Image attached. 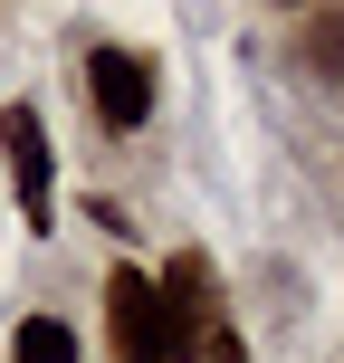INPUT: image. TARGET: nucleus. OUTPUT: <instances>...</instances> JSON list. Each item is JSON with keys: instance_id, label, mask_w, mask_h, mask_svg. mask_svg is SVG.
Listing matches in <instances>:
<instances>
[{"instance_id": "f257e3e1", "label": "nucleus", "mask_w": 344, "mask_h": 363, "mask_svg": "<svg viewBox=\"0 0 344 363\" xmlns=\"http://www.w3.org/2000/svg\"><path fill=\"white\" fill-rule=\"evenodd\" d=\"M163 106V67L144 48H87V115L106 134H144Z\"/></svg>"}, {"instance_id": "f03ea898", "label": "nucleus", "mask_w": 344, "mask_h": 363, "mask_svg": "<svg viewBox=\"0 0 344 363\" xmlns=\"http://www.w3.org/2000/svg\"><path fill=\"white\" fill-rule=\"evenodd\" d=\"M153 296H163V345H172V363H201V345L230 325V315H220V277H211L201 249H172V268L153 277Z\"/></svg>"}, {"instance_id": "7ed1b4c3", "label": "nucleus", "mask_w": 344, "mask_h": 363, "mask_svg": "<svg viewBox=\"0 0 344 363\" xmlns=\"http://www.w3.org/2000/svg\"><path fill=\"white\" fill-rule=\"evenodd\" d=\"M0 163H10V191H19V230L48 239L57 201H48V125H38V106H0Z\"/></svg>"}, {"instance_id": "20e7f679", "label": "nucleus", "mask_w": 344, "mask_h": 363, "mask_svg": "<svg viewBox=\"0 0 344 363\" xmlns=\"http://www.w3.org/2000/svg\"><path fill=\"white\" fill-rule=\"evenodd\" d=\"M106 354L115 363H172V345H163V296H153L144 268H115L106 277Z\"/></svg>"}, {"instance_id": "39448f33", "label": "nucleus", "mask_w": 344, "mask_h": 363, "mask_svg": "<svg viewBox=\"0 0 344 363\" xmlns=\"http://www.w3.org/2000/svg\"><path fill=\"white\" fill-rule=\"evenodd\" d=\"M10 363H87V335H77L57 306H19V325H10Z\"/></svg>"}, {"instance_id": "423d86ee", "label": "nucleus", "mask_w": 344, "mask_h": 363, "mask_svg": "<svg viewBox=\"0 0 344 363\" xmlns=\"http://www.w3.org/2000/svg\"><path fill=\"white\" fill-rule=\"evenodd\" d=\"M296 67H306L316 86H335V96H344V0H326V10L296 19Z\"/></svg>"}, {"instance_id": "0eeeda50", "label": "nucleus", "mask_w": 344, "mask_h": 363, "mask_svg": "<svg viewBox=\"0 0 344 363\" xmlns=\"http://www.w3.org/2000/svg\"><path fill=\"white\" fill-rule=\"evenodd\" d=\"M87 220H96V230H106V239H134V220H125V201H87Z\"/></svg>"}, {"instance_id": "6e6552de", "label": "nucleus", "mask_w": 344, "mask_h": 363, "mask_svg": "<svg viewBox=\"0 0 344 363\" xmlns=\"http://www.w3.org/2000/svg\"><path fill=\"white\" fill-rule=\"evenodd\" d=\"M201 363H249V345H239V335H230V325H220V335H211V345H201Z\"/></svg>"}]
</instances>
